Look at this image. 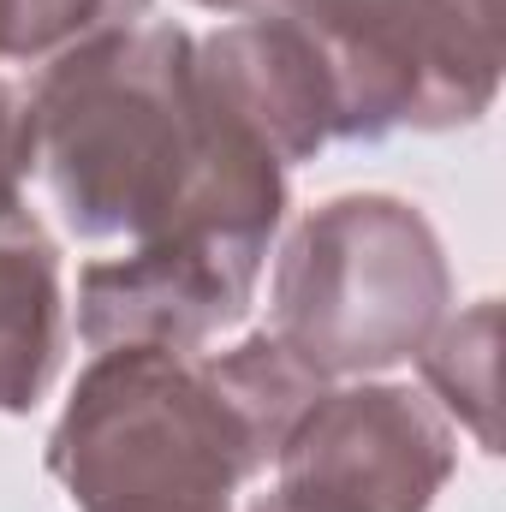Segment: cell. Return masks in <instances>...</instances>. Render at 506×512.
Returning <instances> with one entry per match:
<instances>
[{
	"mask_svg": "<svg viewBox=\"0 0 506 512\" xmlns=\"http://www.w3.org/2000/svg\"><path fill=\"white\" fill-rule=\"evenodd\" d=\"M24 149L66 233L90 245H268L286 209V167L215 102L197 42L149 12L48 60L24 102Z\"/></svg>",
	"mask_w": 506,
	"mask_h": 512,
	"instance_id": "1",
	"label": "cell"
},
{
	"mask_svg": "<svg viewBox=\"0 0 506 512\" xmlns=\"http://www.w3.org/2000/svg\"><path fill=\"white\" fill-rule=\"evenodd\" d=\"M316 393L268 328L221 358L102 346L54 423L48 471L84 512H233Z\"/></svg>",
	"mask_w": 506,
	"mask_h": 512,
	"instance_id": "2",
	"label": "cell"
},
{
	"mask_svg": "<svg viewBox=\"0 0 506 512\" xmlns=\"http://www.w3.org/2000/svg\"><path fill=\"white\" fill-rule=\"evenodd\" d=\"M268 304V334L316 382L387 370L441 322V239L399 197H334L280 251Z\"/></svg>",
	"mask_w": 506,
	"mask_h": 512,
	"instance_id": "3",
	"label": "cell"
},
{
	"mask_svg": "<svg viewBox=\"0 0 506 512\" xmlns=\"http://www.w3.org/2000/svg\"><path fill=\"white\" fill-rule=\"evenodd\" d=\"M280 495L328 512H429L453 477V429L411 387L316 393L286 429Z\"/></svg>",
	"mask_w": 506,
	"mask_h": 512,
	"instance_id": "4",
	"label": "cell"
},
{
	"mask_svg": "<svg viewBox=\"0 0 506 512\" xmlns=\"http://www.w3.org/2000/svg\"><path fill=\"white\" fill-rule=\"evenodd\" d=\"M197 66H203L215 102L251 131L280 167L310 161L322 143L340 137L328 72H322L310 36L280 6L245 12L239 24L197 42Z\"/></svg>",
	"mask_w": 506,
	"mask_h": 512,
	"instance_id": "5",
	"label": "cell"
},
{
	"mask_svg": "<svg viewBox=\"0 0 506 512\" xmlns=\"http://www.w3.org/2000/svg\"><path fill=\"white\" fill-rule=\"evenodd\" d=\"M60 364V256L36 215H0V411H30Z\"/></svg>",
	"mask_w": 506,
	"mask_h": 512,
	"instance_id": "6",
	"label": "cell"
},
{
	"mask_svg": "<svg viewBox=\"0 0 506 512\" xmlns=\"http://www.w3.org/2000/svg\"><path fill=\"white\" fill-rule=\"evenodd\" d=\"M495 328L501 310L483 298L459 322H447L435 340H423V376L441 393V405L477 435L483 453H495Z\"/></svg>",
	"mask_w": 506,
	"mask_h": 512,
	"instance_id": "7",
	"label": "cell"
},
{
	"mask_svg": "<svg viewBox=\"0 0 506 512\" xmlns=\"http://www.w3.org/2000/svg\"><path fill=\"white\" fill-rule=\"evenodd\" d=\"M143 12L149 0H0V60H54L72 42Z\"/></svg>",
	"mask_w": 506,
	"mask_h": 512,
	"instance_id": "8",
	"label": "cell"
},
{
	"mask_svg": "<svg viewBox=\"0 0 506 512\" xmlns=\"http://www.w3.org/2000/svg\"><path fill=\"white\" fill-rule=\"evenodd\" d=\"M30 173V149H24V102L0 84V215L18 209V179Z\"/></svg>",
	"mask_w": 506,
	"mask_h": 512,
	"instance_id": "9",
	"label": "cell"
},
{
	"mask_svg": "<svg viewBox=\"0 0 506 512\" xmlns=\"http://www.w3.org/2000/svg\"><path fill=\"white\" fill-rule=\"evenodd\" d=\"M251 512H328V507H316V501H298V495H280V489H274V495H268L262 507H251Z\"/></svg>",
	"mask_w": 506,
	"mask_h": 512,
	"instance_id": "10",
	"label": "cell"
},
{
	"mask_svg": "<svg viewBox=\"0 0 506 512\" xmlns=\"http://www.w3.org/2000/svg\"><path fill=\"white\" fill-rule=\"evenodd\" d=\"M197 6H221V12H268L280 0H197Z\"/></svg>",
	"mask_w": 506,
	"mask_h": 512,
	"instance_id": "11",
	"label": "cell"
}]
</instances>
